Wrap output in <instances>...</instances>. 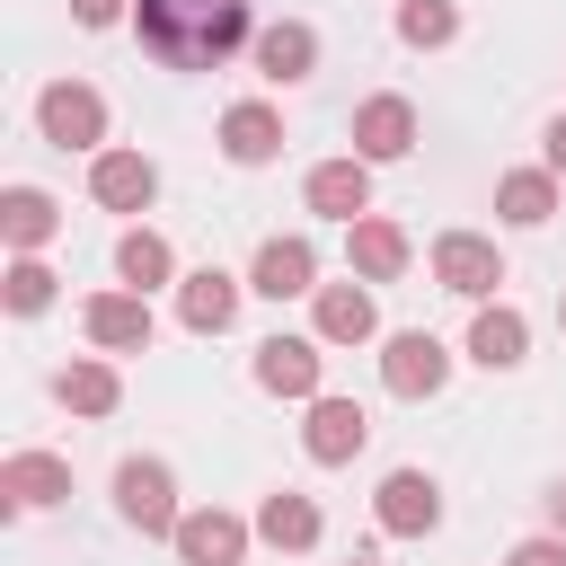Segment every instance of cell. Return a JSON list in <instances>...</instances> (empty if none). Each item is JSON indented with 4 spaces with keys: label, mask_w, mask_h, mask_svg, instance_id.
Segmentation results:
<instances>
[{
    "label": "cell",
    "mask_w": 566,
    "mask_h": 566,
    "mask_svg": "<svg viewBox=\"0 0 566 566\" xmlns=\"http://www.w3.org/2000/svg\"><path fill=\"white\" fill-rule=\"evenodd\" d=\"M133 35L168 71H212L248 44V0H133Z\"/></svg>",
    "instance_id": "cell-1"
},
{
    "label": "cell",
    "mask_w": 566,
    "mask_h": 566,
    "mask_svg": "<svg viewBox=\"0 0 566 566\" xmlns=\"http://www.w3.org/2000/svg\"><path fill=\"white\" fill-rule=\"evenodd\" d=\"M115 513L133 522V531H150V539H177V478L159 469V460H124L115 469Z\"/></svg>",
    "instance_id": "cell-2"
},
{
    "label": "cell",
    "mask_w": 566,
    "mask_h": 566,
    "mask_svg": "<svg viewBox=\"0 0 566 566\" xmlns=\"http://www.w3.org/2000/svg\"><path fill=\"white\" fill-rule=\"evenodd\" d=\"M35 124H44V142H62V150H97V142H106V97H97L88 80H53V88L35 97Z\"/></svg>",
    "instance_id": "cell-3"
},
{
    "label": "cell",
    "mask_w": 566,
    "mask_h": 566,
    "mask_svg": "<svg viewBox=\"0 0 566 566\" xmlns=\"http://www.w3.org/2000/svg\"><path fill=\"white\" fill-rule=\"evenodd\" d=\"M433 283H442V292H460V301H486V292L504 283L495 239H478V230H442V239H433Z\"/></svg>",
    "instance_id": "cell-4"
},
{
    "label": "cell",
    "mask_w": 566,
    "mask_h": 566,
    "mask_svg": "<svg viewBox=\"0 0 566 566\" xmlns=\"http://www.w3.org/2000/svg\"><path fill=\"white\" fill-rule=\"evenodd\" d=\"M380 380H389V398H433V389L451 380V354H442V336H424V327L389 336V354H380Z\"/></svg>",
    "instance_id": "cell-5"
},
{
    "label": "cell",
    "mask_w": 566,
    "mask_h": 566,
    "mask_svg": "<svg viewBox=\"0 0 566 566\" xmlns=\"http://www.w3.org/2000/svg\"><path fill=\"white\" fill-rule=\"evenodd\" d=\"M248 292H265V301H301V292H318V248L292 230V239H265L256 248V265H248Z\"/></svg>",
    "instance_id": "cell-6"
},
{
    "label": "cell",
    "mask_w": 566,
    "mask_h": 566,
    "mask_svg": "<svg viewBox=\"0 0 566 566\" xmlns=\"http://www.w3.org/2000/svg\"><path fill=\"white\" fill-rule=\"evenodd\" d=\"M363 433H371V416H363L354 398H310V424H301V451H310L318 469H345V460L363 451Z\"/></svg>",
    "instance_id": "cell-7"
},
{
    "label": "cell",
    "mask_w": 566,
    "mask_h": 566,
    "mask_svg": "<svg viewBox=\"0 0 566 566\" xmlns=\"http://www.w3.org/2000/svg\"><path fill=\"white\" fill-rule=\"evenodd\" d=\"M433 522H442V486L424 469H389L380 478V531L389 539H424Z\"/></svg>",
    "instance_id": "cell-8"
},
{
    "label": "cell",
    "mask_w": 566,
    "mask_h": 566,
    "mask_svg": "<svg viewBox=\"0 0 566 566\" xmlns=\"http://www.w3.org/2000/svg\"><path fill=\"white\" fill-rule=\"evenodd\" d=\"M416 150V106L407 97H363L354 106V159H407Z\"/></svg>",
    "instance_id": "cell-9"
},
{
    "label": "cell",
    "mask_w": 566,
    "mask_h": 566,
    "mask_svg": "<svg viewBox=\"0 0 566 566\" xmlns=\"http://www.w3.org/2000/svg\"><path fill=\"white\" fill-rule=\"evenodd\" d=\"M88 195H97L106 212H150V195H159V168H150L142 150H97V168H88Z\"/></svg>",
    "instance_id": "cell-10"
},
{
    "label": "cell",
    "mask_w": 566,
    "mask_h": 566,
    "mask_svg": "<svg viewBox=\"0 0 566 566\" xmlns=\"http://www.w3.org/2000/svg\"><path fill=\"white\" fill-rule=\"evenodd\" d=\"M301 195H310V212H327V221H363V212H371V159H318Z\"/></svg>",
    "instance_id": "cell-11"
},
{
    "label": "cell",
    "mask_w": 566,
    "mask_h": 566,
    "mask_svg": "<svg viewBox=\"0 0 566 566\" xmlns=\"http://www.w3.org/2000/svg\"><path fill=\"white\" fill-rule=\"evenodd\" d=\"M345 265H354L363 283H398V274H407V230H398V221H371V212L345 221Z\"/></svg>",
    "instance_id": "cell-12"
},
{
    "label": "cell",
    "mask_w": 566,
    "mask_h": 566,
    "mask_svg": "<svg viewBox=\"0 0 566 566\" xmlns=\"http://www.w3.org/2000/svg\"><path fill=\"white\" fill-rule=\"evenodd\" d=\"M177 318H186L195 336H221V327L239 318V274H221V265H195V274L177 283Z\"/></svg>",
    "instance_id": "cell-13"
},
{
    "label": "cell",
    "mask_w": 566,
    "mask_h": 566,
    "mask_svg": "<svg viewBox=\"0 0 566 566\" xmlns=\"http://www.w3.org/2000/svg\"><path fill=\"white\" fill-rule=\"evenodd\" d=\"M256 380L274 398H318V336H265L256 345Z\"/></svg>",
    "instance_id": "cell-14"
},
{
    "label": "cell",
    "mask_w": 566,
    "mask_h": 566,
    "mask_svg": "<svg viewBox=\"0 0 566 566\" xmlns=\"http://www.w3.org/2000/svg\"><path fill=\"white\" fill-rule=\"evenodd\" d=\"M221 150H230L239 168H265V159L283 150V115H274L265 97H239V106L221 115Z\"/></svg>",
    "instance_id": "cell-15"
},
{
    "label": "cell",
    "mask_w": 566,
    "mask_h": 566,
    "mask_svg": "<svg viewBox=\"0 0 566 566\" xmlns=\"http://www.w3.org/2000/svg\"><path fill=\"white\" fill-rule=\"evenodd\" d=\"M0 495H9L18 513H35V504H62V495H71V460H53V451H9V469H0Z\"/></svg>",
    "instance_id": "cell-16"
},
{
    "label": "cell",
    "mask_w": 566,
    "mask_h": 566,
    "mask_svg": "<svg viewBox=\"0 0 566 566\" xmlns=\"http://www.w3.org/2000/svg\"><path fill=\"white\" fill-rule=\"evenodd\" d=\"M177 557L186 566H239L248 557V522L239 513H186L177 522Z\"/></svg>",
    "instance_id": "cell-17"
},
{
    "label": "cell",
    "mask_w": 566,
    "mask_h": 566,
    "mask_svg": "<svg viewBox=\"0 0 566 566\" xmlns=\"http://www.w3.org/2000/svg\"><path fill=\"white\" fill-rule=\"evenodd\" d=\"M88 336H97L106 354H142V345H150V301H142V292H97V301H88Z\"/></svg>",
    "instance_id": "cell-18"
},
{
    "label": "cell",
    "mask_w": 566,
    "mask_h": 566,
    "mask_svg": "<svg viewBox=\"0 0 566 566\" xmlns=\"http://www.w3.org/2000/svg\"><path fill=\"white\" fill-rule=\"evenodd\" d=\"M522 345H531V318H522V310L486 301V310L469 318V363H486V371H513V363H522Z\"/></svg>",
    "instance_id": "cell-19"
},
{
    "label": "cell",
    "mask_w": 566,
    "mask_h": 566,
    "mask_svg": "<svg viewBox=\"0 0 566 566\" xmlns=\"http://www.w3.org/2000/svg\"><path fill=\"white\" fill-rule=\"evenodd\" d=\"M371 327H380V310L363 283H318V345H363Z\"/></svg>",
    "instance_id": "cell-20"
},
{
    "label": "cell",
    "mask_w": 566,
    "mask_h": 566,
    "mask_svg": "<svg viewBox=\"0 0 566 566\" xmlns=\"http://www.w3.org/2000/svg\"><path fill=\"white\" fill-rule=\"evenodd\" d=\"M53 221H62V212H53V195H44V186H9V195H0V230H9V248H18V256H35V248L53 239Z\"/></svg>",
    "instance_id": "cell-21"
},
{
    "label": "cell",
    "mask_w": 566,
    "mask_h": 566,
    "mask_svg": "<svg viewBox=\"0 0 566 566\" xmlns=\"http://www.w3.org/2000/svg\"><path fill=\"white\" fill-rule=\"evenodd\" d=\"M310 62H318V35H310L301 18H283V27L256 35V71H265V80H310Z\"/></svg>",
    "instance_id": "cell-22"
},
{
    "label": "cell",
    "mask_w": 566,
    "mask_h": 566,
    "mask_svg": "<svg viewBox=\"0 0 566 566\" xmlns=\"http://www.w3.org/2000/svg\"><path fill=\"white\" fill-rule=\"evenodd\" d=\"M495 212L522 221V230H539V221L557 212V177H548V168H513V177L495 186Z\"/></svg>",
    "instance_id": "cell-23"
},
{
    "label": "cell",
    "mask_w": 566,
    "mask_h": 566,
    "mask_svg": "<svg viewBox=\"0 0 566 566\" xmlns=\"http://www.w3.org/2000/svg\"><path fill=\"white\" fill-rule=\"evenodd\" d=\"M256 531H265L274 548H318V504L283 486V495H265V504H256Z\"/></svg>",
    "instance_id": "cell-24"
},
{
    "label": "cell",
    "mask_w": 566,
    "mask_h": 566,
    "mask_svg": "<svg viewBox=\"0 0 566 566\" xmlns=\"http://www.w3.org/2000/svg\"><path fill=\"white\" fill-rule=\"evenodd\" d=\"M53 398H62L71 416H115V398H124V380H115L106 363H71V371L53 380Z\"/></svg>",
    "instance_id": "cell-25"
},
{
    "label": "cell",
    "mask_w": 566,
    "mask_h": 566,
    "mask_svg": "<svg viewBox=\"0 0 566 566\" xmlns=\"http://www.w3.org/2000/svg\"><path fill=\"white\" fill-rule=\"evenodd\" d=\"M115 274H124L133 292H150V283H168V274H177V256H168V239H159V230H124Z\"/></svg>",
    "instance_id": "cell-26"
},
{
    "label": "cell",
    "mask_w": 566,
    "mask_h": 566,
    "mask_svg": "<svg viewBox=\"0 0 566 566\" xmlns=\"http://www.w3.org/2000/svg\"><path fill=\"white\" fill-rule=\"evenodd\" d=\"M398 35H407V44H451V35H460V9H451V0H407V9H398Z\"/></svg>",
    "instance_id": "cell-27"
},
{
    "label": "cell",
    "mask_w": 566,
    "mask_h": 566,
    "mask_svg": "<svg viewBox=\"0 0 566 566\" xmlns=\"http://www.w3.org/2000/svg\"><path fill=\"white\" fill-rule=\"evenodd\" d=\"M44 301H53V274H44L35 256H18V265H9V310H18V318H35Z\"/></svg>",
    "instance_id": "cell-28"
},
{
    "label": "cell",
    "mask_w": 566,
    "mask_h": 566,
    "mask_svg": "<svg viewBox=\"0 0 566 566\" xmlns=\"http://www.w3.org/2000/svg\"><path fill=\"white\" fill-rule=\"evenodd\" d=\"M504 566H566V531H557V539H522Z\"/></svg>",
    "instance_id": "cell-29"
},
{
    "label": "cell",
    "mask_w": 566,
    "mask_h": 566,
    "mask_svg": "<svg viewBox=\"0 0 566 566\" xmlns=\"http://www.w3.org/2000/svg\"><path fill=\"white\" fill-rule=\"evenodd\" d=\"M71 18H80V27H115V18H124V0H71Z\"/></svg>",
    "instance_id": "cell-30"
},
{
    "label": "cell",
    "mask_w": 566,
    "mask_h": 566,
    "mask_svg": "<svg viewBox=\"0 0 566 566\" xmlns=\"http://www.w3.org/2000/svg\"><path fill=\"white\" fill-rule=\"evenodd\" d=\"M548 168H566V115L548 124Z\"/></svg>",
    "instance_id": "cell-31"
},
{
    "label": "cell",
    "mask_w": 566,
    "mask_h": 566,
    "mask_svg": "<svg viewBox=\"0 0 566 566\" xmlns=\"http://www.w3.org/2000/svg\"><path fill=\"white\" fill-rule=\"evenodd\" d=\"M548 522H557V531H566V478H557V486H548Z\"/></svg>",
    "instance_id": "cell-32"
},
{
    "label": "cell",
    "mask_w": 566,
    "mask_h": 566,
    "mask_svg": "<svg viewBox=\"0 0 566 566\" xmlns=\"http://www.w3.org/2000/svg\"><path fill=\"white\" fill-rule=\"evenodd\" d=\"M345 566H380V557H345Z\"/></svg>",
    "instance_id": "cell-33"
},
{
    "label": "cell",
    "mask_w": 566,
    "mask_h": 566,
    "mask_svg": "<svg viewBox=\"0 0 566 566\" xmlns=\"http://www.w3.org/2000/svg\"><path fill=\"white\" fill-rule=\"evenodd\" d=\"M557 327H566V301H557Z\"/></svg>",
    "instance_id": "cell-34"
}]
</instances>
